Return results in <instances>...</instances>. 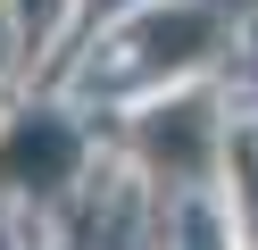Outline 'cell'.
I'll return each mask as SVG.
<instances>
[{
    "label": "cell",
    "mask_w": 258,
    "mask_h": 250,
    "mask_svg": "<svg viewBox=\"0 0 258 250\" xmlns=\"http://www.w3.org/2000/svg\"><path fill=\"white\" fill-rule=\"evenodd\" d=\"M134 150L158 183H200L217 167V109L208 100H158L134 117Z\"/></svg>",
    "instance_id": "obj_1"
},
{
    "label": "cell",
    "mask_w": 258,
    "mask_h": 250,
    "mask_svg": "<svg viewBox=\"0 0 258 250\" xmlns=\"http://www.w3.org/2000/svg\"><path fill=\"white\" fill-rule=\"evenodd\" d=\"M75 175V133L58 117H17V125L0 133V183H17V192H58Z\"/></svg>",
    "instance_id": "obj_2"
},
{
    "label": "cell",
    "mask_w": 258,
    "mask_h": 250,
    "mask_svg": "<svg viewBox=\"0 0 258 250\" xmlns=\"http://www.w3.org/2000/svg\"><path fill=\"white\" fill-rule=\"evenodd\" d=\"M208 50H217V9L208 0H167V9H150L134 25V59L150 75H175V67L208 59Z\"/></svg>",
    "instance_id": "obj_3"
},
{
    "label": "cell",
    "mask_w": 258,
    "mask_h": 250,
    "mask_svg": "<svg viewBox=\"0 0 258 250\" xmlns=\"http://www.w3.org/2000/svg\"><path fill=\"white\" fill-rule=\"evenodd\" d=\"M183 250H225V233H217V225H200V233H191Z\"/></svg>",
    "instance_id": "obj_4"
}]
</instances>
